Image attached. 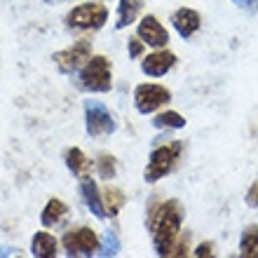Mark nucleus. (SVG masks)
Here are the masks:
<instances>
[{"instance_id": "obj_1", "label": "nucleus", "mask_w": 258, "mask_h": 258, "mask_svg": "<svg viewBox=\"0 0 258 258\" xmlns=\"http://www.w3.org/2000/svg\"><path fill=\"white\" fill-rule=\"evenodd\" d=\"M181 223H183V207L176 200L160 202L150 209L148 225L153 232V244H155L157 256H167L171 251L181 232Z\"/></svg>"}, {"instance_id": "obj_2", "label": "nucleus", "mask_w": 258, "mask_h": 258, "mask_svg": "<svg viewBox=\"0 0 258 258\" xmlns=\"http://www.w3.org/2000/svg\"><path fill=\"white\" fill-rule=\"evenodd\" d=\"M181 150H183V143L181 141H169L164 146H157L153 153H150L148 167L143 171V178L146 183H157L160 178H164L174 167H176L178 157H181Z\"/></svg>"}, {"instance_id": "obj_3", "label": "nucleus", "mask_w": 258, "mask_h": 258, "mask_svg": "<svg viewBox=\"0 0 258 258\" xmlns=\"http://www.w3.org/2000/svg\"><path fill=\"white\" fill-rule=\"evenodd\" d=\"M80 87L85 92H96V94L110 92V87H113V68H110V61L106 56L92 54V59L80 68Z\"/></svg>"}, {"instance_id": "obj_4", "label": "nucleus", "mask_w": 258, "mask_h": 258, "mask_svg": "<svg viewBox=\"0 0 258 258\" xmlns=\"http://www.w3.org/2000/svg\"><path fill=\"white\" fill-rule=\"evenodd\" d=\"M106 21H108V10L101 3H82L66 14V24L78 31H89V28L96 31L106 26Z\"/></svg>"}, {"instance_id": "obj_5", "label": "nucleus", "mask_w": 258, "mask_h": 258, "mask_svg": "<svg viewBox=\"0 0 258 258\" xmlns=\"http://www.w3.org/2000/svg\"><path fill=\"white\" fill-rule=\"evenodd\" d=\"M85 129L89 136H110L117 129L115 117L101 101H85Z\"/></svg>"}, {"instance_id": "obj_6", "label": "nucleus", "mask_w": 258, "mask_h": 258, "mask_svg": "<svg viewBox=\"0 0 258 258\" xmlns=\"http://www.w3.org/2000/svg\"><path fill=\"white\" fill-rule=\"evenodd\" d=\"M171 92L162 85H153V82H146V85H139L134 89V106L141 115H148V113H155L157 108H162L164 103H169Z\"/></svg>"}, {"instance_id": "obj_7", "label": "nucleus", "mask_w": 258, "mask_h": 258, "mask_svg": "<svg viewBox=\"0 0 258 258\" xmlns=\"http://www.w3.org/2000/svg\"><path fill=\"white\" fill-rule=\"evenodd\" d=\"M68 256H92L99 251V237L92 228H75L68 230L61 239Z\"/></svg>"}, {"instance_id": "obj_8", "label": "nucleus", "mask_w": 258, "mask_h": 258, "mask_svg": "<svg viewBox=\"0 0 258 258\" xmlns=\"http://www.w3.org/2000/svg\"><path fill=\"white\" fill-rule=\"evenodd\" d=\"M89 59H92V42H87V40L75 42L73 47L61 49V52L54 54V63L59 66L61 73H75V71H80Z\"/></svg>"}, {"instance_id": "obj_9", "label": "nucleus", "mask_w": 258, "mask_h": 258, "mask_svg": "<svg viewBox=\"0 0 258 258\" xmlns=\"http://www.w3.org/2000/svg\"><path fill=\"white\" fill-rule=\"evenodd\" d=\"M136 35L143 40V45H148V47H167L169 45V33H167V28L160 24L157 17L148 14V17H143L139 21V28H136Z\"/></svg>"}, {"instance_id": "obj_10", "label": "nucleus", "mask_w": 258, "mask_h": 258, "mask_svg": "<svg viewBox=\"0 0 258 258\" xmlns=\"http://www.w3.org/2000/svg\"><path fill=\"white\" fill-rule=\"evenodd\" d=\"M174 66H176V54L169 52V49L160 47L157 52H153V54H148L143 59L141 71L146 75H150V78H162V75H167Z\"/></svg>"}, {"instance_id": "obj_11", "label": "nucleus", "mask_w": 258, "mask_h": 258, "mask_svg": "<svg viewBox=\"0 0 258 258\" xmlns=\"http://www.w3.org/2000/svg\"><path fill=\"white\" fill-rule=\"evenodd\" d=\"M171 26L176 28V33L181 38H192L200 31V26H202L200 12H195L190 7H181V10H176L171 14Z\"/></svg>"}, {"instance_id": "obj_12", "label": "nucleus", "mask_w": 258, "mask_h": 258, "mask_svg": "<svg viewBox=\"0 0 258 258\" xmlns=\"http://www.w3.org/2000/svg\"><path fill=\"white\" fill-rule=\"evenodd\" d=\"M80 190H82V197H85V204H87V209L94 214L96 218H106L108 214H106V204H103L101 200V192H99V188H96V183L92 181V178H82L80 183Z\"/></svg>"}, {"instance_id": "obj_13", "label": "nucleus", "mask_w": 258, "mask_h": 258, "mask_svg": "<svg viewBox=\"0 0 258 258\" xmlns=\"http://www.w3.org/2000/svg\"><path fill=\"white\" fill-rule=\"evenodd\" d=\"M59 251V242L49 232H35L31 239V253L38 258H54Z\"/></svg>"}, {"instance_id": "obj_14", "label": "nucleus", "mask_w": 258, "mask_h": 258, "mask_svg": "<svg viewBox=\"0 0 258 258\" xmlns=\"http://www.w3.org/2000/svg\"><path fill=\"white\" fill-rule=\"evenodd\" d=\"M63 155H66V167L73 171L80 181L89 176V171H92V160H89L80 148H68Z\"/></svg>"}, {"instance_id": "obj_15", "label": "nucleus", "mask_w": 258, "mask_h": 258, "mask_svg": "<svg viewBox=\"0 0 258 258\" xmlns=\"http://www.w3.org/2000/svg\"><path fill=\"white\" fill-rule=\"evenodd\" d=\"M141 7H143L141 0H120L115 28H127L129 24H134L139 19V14H141Z\"/></svg>"}, {"instance_id": "obj_16", "label": "nucleus", "mask_w": 258, "mask_h": 258, "mask_svg": "<svg viewBox=\"0 0 258 258\" xmlns=\"http://www.w3.org/2000/svg\"><path fill=\"white\" fill-rule=\"evenodd\" d=\"M66 214H68V207L61 202V200H49L47 204H45V209H42V214H40V221H42V225L45 228H54V225H59L66 218Z\"/></svg>"}, {"instance_id": "obj_17", "label": "nucleus", "mask_w": 258, "mask_h": 258, "mask_svg": "<svg viewBox=\"0 0 258 258\" xmlns=\"http://www.w3.org/2000/svg\"><path fill=\"white\" fill-rule=\"evenodd\" d=\"M157 129H183L185 127V117L176 110H164V113H157L155 120H153Z\"/></svg>"}, {"instance_id": "obj_18", "label": "nucleus", "mask_w": 258, "mask_h": 258, "mask_svg": "<svg viewBox=\"0 0 258 258\" xmlns=\"http://www.w3.org/2000/svg\"><path fill=\"white\" fill-rule=\"evenodd\" d=\"M239 251L244 258H258V225L246 228L239 242Z\"/></svg>"}, {"instance_id": "obj_19", "label": "nucleus", "mask_w": 258, "mask_h": 258, "mask_svg": "<svg viewBox=\"0 0 258 258\" xmlns=\"http://www.w3.org/2000/svg\"><path fill=\"white\" fill-rule=\"evenodd\" d=\"M103 200H106V214H108V216H117L120 209L124 207V202H127L124 192L117 190V188H110V185L103 190Z\"/></svg>"}, {"instance_id": "obj_20", "label": "nucleus", "mask_w": 258, "mask_h": 258, "mask_svg": "<svg viewBox=\"0 0 258 258\" xmlns=\"http://www.w3.org/2000/svg\"><path fill=\"white\" fill-rule=\"evenodd\" d=\"M120 251V239L115 237V232H103V239L99 242V256H117Z\"/></svg>"}, {"instance_id": "obj_21", "label": "nucleus", "mask_w": 258, "mask_h": 258, "mask_svg": "<svg viewBox=\"0 0 258 258\" xmlns=\"http://www.w3.org/2000/svg\"><path fill=\"white\" fill-rule=\"evenodd\" d=\"M96 169H99V174H101L103 178H113L117 174L115 157L108 155V153H101V155H99V160H96Z\"/></svg>"}, {"instance_id": "obj_22", "label": "nucleus", "mask_w": 258, "mask_h": 258, "mask_svg": "<svg viewBox=\"0 0 258 258\" xmlns=\"http://www.w3.org/2000/svg\"><path fill=\"white\" fill-rule=\"evenodd\" d=\"M185 253H188V237L176 239L174 246H171V251L167 253V256H185Z\"/></svg>"}, {"instance_id": "obj_23", "label": "nucleus", "mask_w": 258, "mask_h": 258, "mask_svg": "<svg viewBox=\"0 0 258 258\" xmlns=\"http://www.w3.org/2000/svg\"><path fill=\"white\" fill-rule=\"evenodd\" d=\"M246 204H249L251 209H258V181H253L251 188L246 190Z\"/></svg>"}, {"instance_id": "obj_24", "label": "nucleus", "mask_w": 258, "mask_h": 258, "mask_svg": "<svg viewBox=\"0 0 258 258\" xmlns=\"http://www.w3.org/2000/svg\"><path fill=\"white\" fill-rule=\"evenodd\" d=\"M143 54V40L141 38H139V35H136V38H132V40H129V56H141Z\"/></svg>"}, {"instance_id": "obj_25", "label": "nucleus", "mask_w": 258, "mask_h": 258, "mask_svg": "<svg viewBox=\"0 0 258 258\" xmlns=\"http://www.w3.org/2000/svg\"><path fill=\"white\" fill-rule=\"evenodd\" d=\"M211 253H214V244H211V242H204V244L197 246L195 256L197 258H204V256H211Z\"/></svg>"}, {"instance_id": "obj_26", "label": "nucleus", "mask_w": 258, "mask_h": 258, "mask_svg": "<svg viewBox=\"0 0 258 258\" xmlns=\"http://www.w3.org/2000/svg\"><path fill=\"white\" fill-rule=\"evenodd\" d=\"M237 7H256L258 5V0H232Z\"/></svg>"}, {"instance_id": "obj_27", "label": "nucleus", "mask_w": 258, "mask_h": 258, "mask_svg": "<svg viewBox=\"0 0 258 258\" xmlns=\"http://www.w3.org/2000/svg\"><path fill=\"white\" fill-rule=\"evenodd\" d=\"M0 256H7V249L3 244H0Z\"/></svg>"}, {"instance_id": "obj_28", "label": "nucleus", "mask_w": 258, "mask_h": 258, "mask_svg": "<svg viewBox=\"0 0 258 258\" xmlns=\"http://www.w3.org/2000/svg\"><path fill=\"white\" fill-rule=\"evenodd\" d=\"M47 3H52V0H47Z\"/></svg>"}]
</instances>
